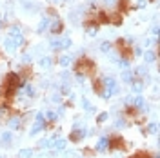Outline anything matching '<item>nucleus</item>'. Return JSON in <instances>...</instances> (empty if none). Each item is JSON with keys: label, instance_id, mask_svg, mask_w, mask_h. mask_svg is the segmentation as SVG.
Returning a JSON list of instances; mask_svg holds the SVG:
<instances>
[{"label": "nucleus", "instance_id": "obj_4", "mask_svg": "<svg viewBox=\"0 0 160 158\" xmlns=\"http://www.w3.org/2000/svg\"><path fill=\"white\" fill-rule=\"evenodd\" d=\"M109 149L111 151H126L128 149V144H126V140L122 138L120 135H113V136H109Z\"/></svg>", "mask_w": 160, "mask_h": 158}, {"label": "nucleus", "instance_id": "obj_6", "mask_svg": "<svg viewBox=\"0 0 160 158\" xmlns=\"http://www.w3.org/2000/svg\"><path fill=\"white\" fill-rule=\"evenodd\" d=\"M91 84H93V89H95V93L97 95H104V82L100 78H93L91 80Z\"/></svg>", "mask_w": 160, "mask_h": 158}, {"label": "nucleus", "instance_id": "obj_5", "mask_svg": "<svg viewBox=\"0 0 160 158\" xmlns=\"http://www.w3.org/2000/svg\"><path fill=\"white\" fill-rule=\"evenodd\" d=\"M131 7H133V4H131L129 0H118V7H117V11L124 15V13H128Z\"/></svg>", "mask_w": 160, "mask_h": 158}, {"label": "nucleus", "instance_id": "obj_3", "mask_svg": "<svg viewBox=\"0 0 160 158\" xmlns=\"http://www.w3.org/2000/svg\"><path fill=\"white\" fill-rule=\"evenodd\" d=\"M115 47H117V51H118V55L122 57V58H126V60H131L133 58V46H131L129 42L126 38H118L117 42H115Z\"/></svg>", "mask_w": 160, "mask_h": 158}, {"label": "nucleus", "instance_id": "obj_1", "mask_svg": "<svg viewBox=\"0 0 160 158\" xmlns=\"http://www.w3.org/2000/svg\"><path fill=\"white\" fill-rule=\"evenodd\" d=\"M22 84V77L17 73H8L4 80H2V86H0V104L2 106H9L13 102V96L17 95V89Z\"/></svg>", "mask_w": 160, "mask_h": 158}, {"label": "nucleus", "instance_id": "obj_8", "mask_svg": "<svg viewBox=\"0 0 160 158\" xmlns=\"http://www.w3.org/2000/svg\"><path fill=\"white\" fill-rule=\"evenodd\" d=\"M78 136H80V133H71V140H73V142H78Z\"/></svg>", "mask_w": 160, "mask_h": 158}, {"label": "nucleus", "instance_id": "obj_7", "mask_svg": "<svg viewBox=\"0 0 160 158\" xmlns=\"http://www.w3.org/2000/svg\"><path fill=\"white\" fill-rule=\"evenodd\" d=\"M131 158H153V155H151L149 151H138V153H135Z\"/></svg>", "mask_w": 160, "mask_h": 158}, {"label": "nucleus", "instance_id": "obj_2", "mask_svg": "<svg viewBox=\"0 0 160 158\" xmlns=\"http://www.w3.org/2000/svg\"><path fill=\"white\" fill-rule=\"evenodd\" d=\"M97 71V64L89 58V57H80L75 62V73L77 75H84V77H93Z\"/></svg>", "mask_w": 160, "mask_h": 158}]
</instances>
